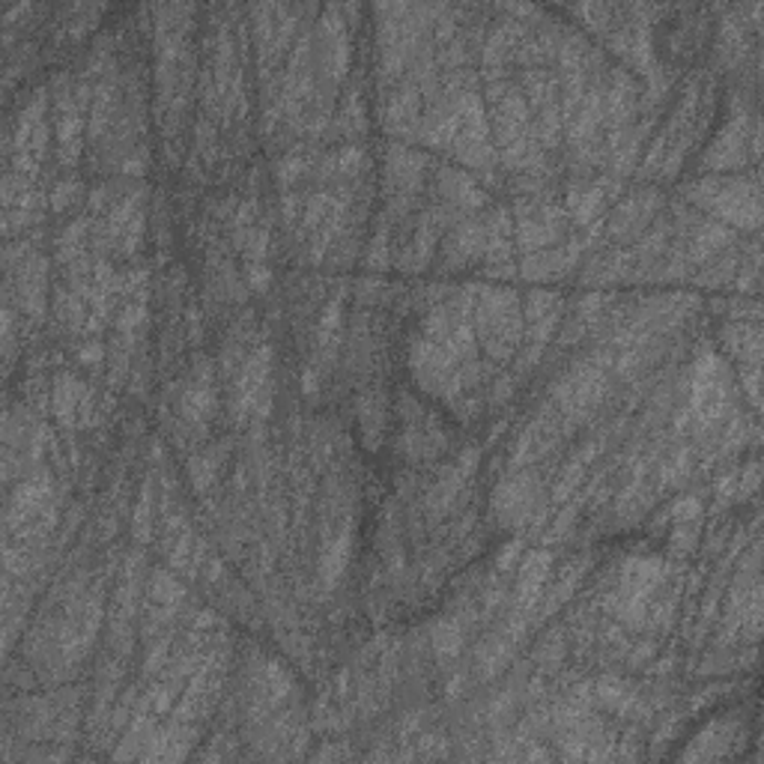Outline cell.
<instances>
[{
    "label": "cell",
    "mask_w": 764,
    "mask_h": 764,
    "mask_svg": "<svg viewBox=\"0 0 764 764\" xmlns=\"http://www.w3.org/2000/svg\"><path fill=\"white\" fill-rule=\"evenodd\" d=\"M690 197H696L699 204L708 206L716 216L737 221V225H758V192L755 188H744L741 183H699L696 192H690Z\"/></svg>",
    "instance_id": "obj_2"
},
{
    "label": "cell",
    "mask_w": 764,
    "mask_h": 764,
    "mask_svg": "<svg viewBox=\"0 0 764 764\" xmlns=\"http://www.w3.org/2000/svg\"><path fill=\"white\" fill-rule=\"evenodd\" d=\"M603 385H607V380H603V373H600L598 368H591V364H577V368L559 382L556 401H559L561 410L570 412V415H586V412L595 410V403L600 401Z\"/></svg>",
    "instance_id": "obj_3"
},
{
    "label": "cell",
    "mask_w": 764,
    "mask_h": 764,
    "mask_svg": "<svg viewBox=\"0 0 764 764\" xmlns=\"http://www.w3.org/2000/svg\"><path fill=\"white\" fill-rule=\"evenodd\" d=\"M517 234L519 246L526 248V251L547 246V242H553L561 234L559 209H553L547 204H529L523 209V216L517 218Z\"/></svg>",
    "instance_id": "obj_4"
},
{
    "label": "cell",
    "mask_w": 764,
    "mask_h": 764,
    "mask_svg": "<svg viewBox=\"0 0 764 764\" xmlns=\"http://www.w3.org/2000/svg\"><path fill=\"white\" fill-rule=\"evenodd\" d=\"M531 505H535V478L529 472H519L510 481H505L496 496V510L505 519H526Z\"/></svg>",
    "instance_id": "obj_5"
},
{
    "label": "cell",
    "mask_w": 764,
    "mask_h": 764,
    "mask_svg": "<svg viewBox=\"0 0 764 764\" xmlns=\"http://www.w3.org/2000/svg\"><path fill=\"white\" fill-rule=\"evenodd\" d=\"M723 242H725V230H723V227L705 225V227H702V230H699L696 236H693V255H696V257L714 255L716 248L723 246Z\"/></svg>",
    "instance_id": "obj_8"
},
{
    "label": "cell",
    "mask_w": 764,
    "mask_h": 764,
    "mask_svg": "<svg viewBox=\"0 0 764 764\" xmlns=\"http://www.w3.org/2000/svg\"><path fill=\"white\" fill-rule=\"evenodd\" d=\"M475 332L487 347V353L496 359H508L517 350L519 332H523L517 296L510 290H484L475 304Z\"/></svg>",
    "instance_id": "obj_1"
},
{
    "label": "cell",
    "mask_w": 764,
    "mask_h": 764,
    "mask_svg": "<svg viewBox=\"0 0 764 764\" xmlns=\"http://www.w3.org/2000/svg\"><path fill=\"white\" fill-rule=\"evenodd\" d=\"M657 209V197L654 195H637L630 197L628 204L618 209V216L612 218V225H609V234L618 236V234H633V230H639V227L646 225L648 216Z\"/></svg>",
    "instance_id": "obj_6"
},
{
    "label": "cell",
    "mask_w": 764,
    "mask_h": 764,
    "mask_svg": "<svg viewBox=\"0 0 764 764\" xmlns=\"http://www.w3.org/2000/svg\"><path fill=\"white\" fill-rule=\"evenodd\" d=\"M547 574H549V556L535 553V556L526 559V565H523V579H519V591H517L519 609L535 607L540 588H544V582H547Z\"/></svg>",
    "instance_id": "obj_7"
}]
</instances>
